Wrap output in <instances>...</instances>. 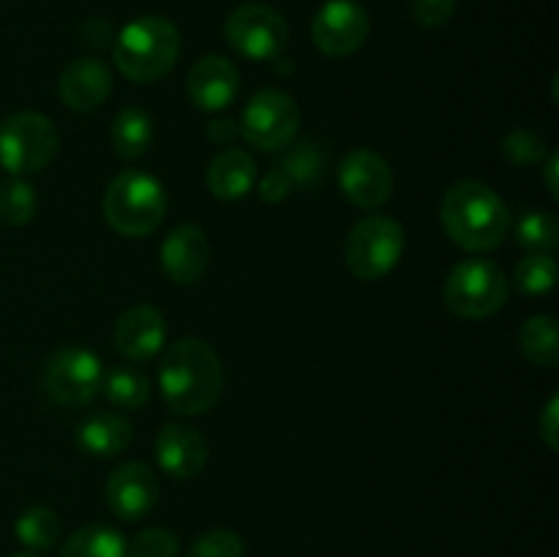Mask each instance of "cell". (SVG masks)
Returning <instances> with one entry per match:
<instances>
[{"mask_svg": "<svg viewBox=\"0 0 559 557\" xmlns=\"http://www.w3.org/2000/svg\"><path fill=\"white\" fill-rule=\"evenodd\" d=\"M158 388L173 413H207L218 402L224 388V371L216 349L194 336L169 344L158 366Z\"/></svg>", "mask_w": 559, "mask_h": 557, "instance_id": "6da1fadb", "label": "cell"}, {"mask_svg": "<svg viewBox=\"0 0 559 557\" xmlns=\"http://www.w3.org/2000/svg\"><path fill=\"white\" fill-rule=\"evenodd\" d=\"M445 235L464 251H495L511 233V211L491 186L480 180H459L442 197L440 208Z\"/></svg>", "mask_w": 559, "mask_h": 557, "instance_id": "7a4b0ae2", "label": "cell"}, {"mask_svg": "<svg viewBox=\"0 0 559 557\" xmlns=\"http://www.w3.org/2000/svg\"><path fill=\"white\" fill-rule=\"evenodd\" d=\"M180 55V33L164 16H140L115 36L112 58L131 82H156L173 71Z\"/></svg>", "mask_w": 559, "mask_h": 557, "instance_id": "3957f363", "label": "cell"}, {"mask_svg": "<svg viewBox=\"0 0 559 557\" xmlns=\"http://www.w3.org/2000/svg\"><path fill=\"white\" fill-rule=\"evenodd\" d=\"M167 213V194L162 180L145 169H123L115 175L104 194V216L115 233L126 238L151 235Z\"/></svg>", "mask_w": 559, "mask_h": 557, "instance_id": "277c9868", "label": "cell"}, {"mask_svg": "<svg viewBox=\"0 0 559 557\" xmlns=\"http://www.w3.org/2000/svg\"><path fill=\"white\" fill-rule=\"evenodd\" d=\"M511 295V282L497 262L473 257L448 273L442 298L456 317L464 320H486L506 306Z\"/></svg>", "mask_w": 559, "mask_h": 557, "instance_id": "5b68a950", "label": "cell"}, {"mask_svg": "<svg viewBox=\"0 0 559 557\" xmlns=\"http://www.w3.org/2000/svg\"><path fill=\"white\" fill-rule=\"evenodd\" d=\"M404 227L391 216H366L349 229L344 244V262L360 282H377L399 265L404 254Z\"/></svg>", "mask_w": 559, "mask_h": 557, "instance_id": "8992f818", "label": "cell"}, {"mask_svg": "<svg viewBox=\"0 0 559 557\" xmlns=\"http://www.w3.org/2000/svg\"><path fill=\"white\" fill-rule=\"evenodd\" d=\"M60 145L58 129L41 112H14L0 123V167L31 175L47 167Z\"/></svg>", "mask_w": 559, "mask_h": 557, "instance_id": "52a82bcc", "label": "cell"}, {"mask_svg": "<svg viewBox=\"0 0 559 557\" xmlns=\"http://www.w3.org/2000/svg\"><path fill=\"white\" fill-rule=\"evenodd\" d=\"M300 129V109L289 93L265 87L249 98L240 118V134L260 151H284L295 142Z\"/></svg>", "mask_w": 559, "mask_h": 557, "instance_id": "ba28073f", "label": "cell"}, {"mask_svg": "<svg viewBox=\"0 0 559 557\" xmlns=\"http://www.w3.org/2000/svg\"><path fill=\"white\" fill-rule=\"evenodd\" d=\"M104 364L85 347H63L49 355L44 369V391L60 407H85L102 391Z\"/></svg>", "mask_w": 559, "mask_h": 557, "instance_id": "9c48e42d", "label": "cell"}, {"mask_svg": "<svg viewBox=\"0 0 559 557\" xmlns=\"http://www.w3.org/2000/svg\"><path fill=\"white\" fill-rule=\"evenodd\" d=\"M227 44L246 60H276L284 52L289 27L278 11L262 3H246L227 16Z\"/></svg>", "mask_w": 559, "mask_h": 557, "instance_id": "30bf717a", "label": "cell"}, {"mask_svg": "<svg viewBox=\"0 0 559 557\" xmlns=\"http://www.w3.org/2000/svg\"><path fill=\"white\" fill-rule=\"evenodd\" d=\"M369 38V11L355 0H328L311 22V42L328 58H347Z\"/></svg>", "mask_w": 559, "mask_h": 557, "instance_id": "8fae6325", "label": "cell"}, {"mask_svg": "<svg viewBox=\"0 0 559 557\" xmlns=\"http://www.w3.org/2000/svg\"><path fill=\"white\" fill-rule=\"evenodd\" d=\"M338 186L355 208L374 211V208L385 205L393 194L391 164L369 147H355L342 158Z\"/></svg>", "mask_w": 559, "mask_h": 557, "instance_id": "7c38bea8", "label": "cell"}, {"mask_svg": "<svg viewBox=\"0 0 559 557\" xmlns=\"http://www.w3.org/2000/svg\"><path fill=\"white\" fill-rule=\"evenodd\" d=\"M158 502V478L145 462H123L107 481V506L123 522H140Z\"/></svg>", "mask_w": 559, "mask_h": 557, "instance_id": "4fadbf2b", "label": "cell"}, {"mask_svg": "<svg viewBox=\"0 0 559 557\" xmlns=\"http://www.w3.org/2000/svg\"><path fill=\"white\" fill-rule=\"evenodd\" d=\"M211 265V244L197 224H178L162 244V271L175 284H197Z\"/></svg>", "mask_w": 559, "mask_h": 557, "instance_id": "5bb4252c", "label": "cell"}, {"mask_svg": "<svg viewBox=\"0 0 559 557\" xmlns=\"http://www.w3.org/2000/svg\"><path fill=\"white\" fill-rule=\"evenodd\" d=\"M167 342V320L151 304H136L126 309L115 322V347L129 360L156 358Z\"/></svg>", "mask_w": 559, "mask_h": 557, "instance_id": "9a60e30c", "label": "cell"}, {"mask_svg": "<svg viewBox=\"0 0 559 557\" xmlns=\"http://www.w3.org/2000/svg\"><path fill=\"white\" fill-rule=\"evenodd\" d=\"M238 69L233 66V60L222 58V55H207V58L197 60L194 69L189 71V82H186L189 98L202 112L227 109L238 96Z\"/></svg>", "mask_w": 559, "mask_h": 557, "instance_id": "2e32d148", "label": "cell"}, {"mask_svg": "<svg viewBox=\"0 0 559 557\" xmlns=\"http://www.w3.org/2000/svg\"><path fill=\"white\" fill-rule=\"evenodd\" d=\"M158 467L173 478H194L207 462V442L200 429L189 424H167L156 437Z\"/></svg>", "mask_w": 559, "mask_h": 557, "instance_id": "e0dca14e", "label": "cell"}, {"mask_svg": "<svg viewBox=\"0 0 559 557\" xmlns=\"http://www.w3.org/2000/svg\"><path fill=\"white\" fill-rule=\"evenodd\" d=\"M60 98L71 112H93L112 93V74L98 58H76L66 66L58 85Z\"/></svg>", "mask_w": 559, "mask_h": 557, "instance_id": "ac0fdd59", "label": "cell"}, {"mask_svg": "<svg viewBox=\"0 0 559 557\" xmlns=\"http://www.w3.org/2000/svg\"><path fill=\"white\" fill-rule=\"evenodd\" d=\"M131 420L123 413H112V410H102L93 413L76 426L74 442L82 453L93 459H112L123 453L131 446Z\"/></svg>", "mask_w": 559, "mask_h": 557, "instance_id": "d6986e66", "label": "cell"}, {"mask_svg": "<svg viewBox=\"0 0 559 557\" xmlns=\"http://www.w3.org/2000/svg\"><path fill=\"white\" fill-rule=\"evenodd\" d=\"M205 180L218 200H240L254 189L257 164L243 147H224L207 164Z\"/></svg>", "mask_w": 559, "mask_h": 557, "instance_id": "ffe728a7", "label": "cell"}, {"mask_svg": "<svg viewBox=\"0 0 559 557\" xmlns=\"http://www.w3.org/2000/svg\"><path fill=\"white\" fill-rule=\"evenodd\" d=\"M60 557H129V544L109 524H85L66 538Z\"/></svg>", "mask_w": 559, "mask_h": 557, "instance_id": "44dd1931", "label": "cell"}, {"mask_svg": "<svg viewBox=\"0 0 559 557\" xmlns=\"http://www.w3.org/2000/svg\"><path fill=\"white\" fill-rule=\"evenodd\" d=\"M153 120L145 109L126 107L112 120V147L120 158H140L151 147Z\"/></svg>", "mask_w": 559, "mask_h": 557, "instance_id": "7402d4cb", "label": "cell"}, {"mask_svg": "<svg viewBox=\"0 0 559 557\" xmlns=\"http://www.w3.org/2000/svg\"><path fill=\"white\" fill-rule=\"evenodd\" d=\"M519 347L533 360L535 366H557L559 360V333L555 317L549 315H535L519 328Z\"/></svg>", "mask_w": 559, "mask_h": 557, "instance_id": "603a6c76", "label": "cell"}, {"mask_svg": "<svg viewBox=\"0 0 559 557\" xmlns=\"http://www.w3.org/2000/svg\"><path fill=\"white\" fill-rule=\"evenodd\" d=\"M109 402L120 410H136L151 399V380L136 366H109L102 380Z\"/></svg>", "mask_w": 559, "mask_h": 557, "instance_id": "cb8c5ba5", "label": "cell"}, {"mask_svg": "<svg viewBox=\"0 0 559 557\" xmlns=\"http://www.w3.org/2000/svg\"><path fill=\"white\" fill-rule=\"evenodd\" d=\"M14 533L16 538H20V544L27 546L31 552H47L58 544L60 519L58 513L49 511V508L33 506L16 519Z\"/></svg>", "mask_w": 559, "mask_h": 557, "instance_id": "d4e9b609", "label": "cell"}, {"mask_svg": "<svg viewBox=\"0 0 559 557\" xmlns=\"http://www.w3.org/2000/svg\"><path fill=\"white\" fill-rule=\"evenodd\" d=\"M559 238V222L551 211H530L519 218L516 240L527 254H551Z\"/></svg>", "mask_w": 559, "mask_h": 557, "instance_id": "484cf974", "label": "cell"}, {"mask_svg": "<svg viewBox=\"0 0 559 557\" xmlns=\"http://www.w3.org/2000/svg\"><path fill=\"white\" fill-rule=\"evenodd\" d=\"M282 169L289 175L293 186H306L311 189L314 183H320L325 178V169H328V153L325 147L317 145V142H300L295 145L293 151L284 156Z\"/></svg>", "mask_w": 559, "mask_h": 557, "instance_id": "4316f807", "label": "cell"}, {"mask_svg": "<svg viewBox=\"0 0 559 557\" xmlns=\"http://www.w3.org/2000/svg\"><path fill=\"white\" fill-rule=\"evenodd\" d=\"M38 197L27 180L11 178L9 183L0 186V218L11 227H22L36 216Z\"/></svg>", "mask_w": 559, "mask_h": 557, "instance_id": "83f0119b", "label": "cell"}, {"mask_svg": "<svg viewBox=\"0 0 559 557\" xmlns=\"http://www.w3.org/2000/svg\"><path fill=\"white\" fill-rule=\"evenodd\" d=\"M557 262L551 254H527L513 271V284L522 295H544L555 287Z\"/></svg>", "mask_w": 559, "mask_h": 557, "instance_id": "f1b7e54d", "label": "cell"}, {"mask_svg": "<svg viewBox=\"0 0 559 557\" xmlns=\"http://www.w3.org/2000/svg\"><path fill=\"white\" fill-rule=\"evenodd\" d=\"M246 544L240 538V533L229 528H216L202 533L200 538H194V544L189 546L186 557H243Z\"/></svg>", "mask_w": 559, "mask_h": 557, "instance_id": "f546056e", "label": "cell"}, {"mask_svg": "<svg viewBox=\"0 0 559 557\" xmlns=\"http://www.w3.org/2000/svg\"><path fill=\"white\" fill-rule=\"evenodd\" d=\"M502 153L511 164H519V167H533V164H540L546 156V142L544 137L535 134L530 129H516L502 140Z\"/></svg>", "mask_w": 559, "mask_h": 557, "instance_id": "4dcf8cb0", "label": "cell"}, {"mask_svg": "<svg viewBox=\"0 0 559 557\" xmlns=\"http://www.w3.org/2000/svg\"><path fill=\"white\" fill-rule=\"evenodd\" d=\"M180 541L167 528H147L134 535L129 544V557H178Z\"/></svg>", "mask_w": 559, "mask_h": 557, "instance_id": "1f68e13d", "label": "cell"}, {"mask_svg": "<svg viewBox=\"0 0 559 557\" xmlns=\"http://www.w3.org/2000/svg\"><path fill=\"white\" fill-rule=\"evenodd\" d=\"M459 0H409V14L424 27H440L456 11Z\"/></svg>", "mask_w": 559, "mask_h": 557, "instance_id": "d6a6232c", "label": "cell"}, {"mask_svg": "<svg viewBox=\"0 0 559 557\" xmlns=\"http://www.w3.org/2000/svg\"><path fill=\"white\" fill-rule=\"evenodd\" d=\"M289 191H293V180H289V175L284 173L282 167H273L271 173L260 180V186H257V194L265 202L287 200Z\"/></svg>", "mask_w": 559, "mask_h": 557, "instance_id": "836d02e7", "label": "cell"}, {"mask_svg": "<svg viewBox=\"0 0 559 557\" xmlns=\"http://www.w3.org/2000/svg\"><path fill=\"white\" fill-rule=\"evenodd\" d=\"M538 431L540 437H544L546 446L551 448V451H557L559 448V396H551L549 404L544 407V413H540L538 418Z\"/></svg>", "mask_w": 559, "mask_h": 557, "instance_id": "e575fe53", "label": "cell"}, {"mask_svg": "<svg viewBox=\"0 0 559 557\" xmlns=\"http://www.w3.org/2000/svg\"><path fill=\"white\" fill-rule=\"evenodd\" d=\"M235 134H238V129H235L233 120H216V123H211V129H207V137H211L213 142H218V145H227Z\"/></svg>", "mask_w": 559, "mask_h": 557, "instance_id": "d590c367", "label": "cell"}, {"mask_svg": "<svg viewBox=\"0 0 559 557\" xmlns=\"http://www.w3.org/2000/svg\"><path fill=\"white\" fill-rule=\"evenodd\" d=\"M559 156L555 151L546 156V164H544V178H546V189H549V194L559 200V186H557V173H559Z\"/></svg>", "mask_w": 559, "mask_h": 557, "instance_id": "8d00e7d4", "label": "cell"}, {"mask_svg": "<svg viewBox=\"0 0 559 557\" xmlns=\"http://www.w3.org/2000/svg\"><path fill=\"white\" fill-rule=\"evenodd\" d=\"M11 557H38L36 552H22V555H11Z\"/></svg>", "mask_w": 559, "mask_h": 557, "instance_id": "74e56055", "label": "cell"}]
</instances>
